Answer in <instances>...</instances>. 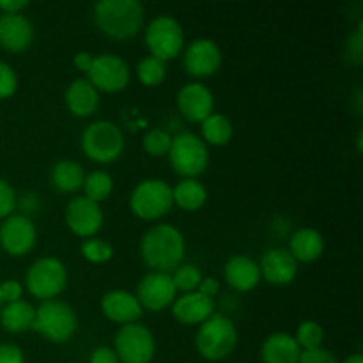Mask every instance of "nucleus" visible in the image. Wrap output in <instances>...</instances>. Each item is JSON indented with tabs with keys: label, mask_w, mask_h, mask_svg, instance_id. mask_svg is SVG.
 Listing matches in <instances>:
<instances>
[{
	"label": "nucleus",
	"mask_w": 363,
	"mask_h": 363,
	"mask_svg": "<svg viewBox=\"0 0 363 363\" xmlns=\"http://www.w3.org/2000/svg\"><path fill=\"white\" fill-rule=\"evenodd\" d=\"M238 346V330L230 318L223 314H213L206 319L195 337V347L199 354L208 362L225 360Z\"/></svg>",
	"instance_id": "obj_3"
},
{
	"label": "nucleus",
	"mask_w": 363,
	"mask_h": 363,
	"mask_svg": "<svg viewBox=\"0 0 363 363\" xmlns=\"http://www.w3.org/2000/svg\"><path fill=\"white\" fill-rule=\"evenodd\" d=\"M197 293H201L202 296H206V298H209V300H213V298H215L216 294L220 293L218 280H216L215 277H206V279H202L201 284H199Z\"/></svg>",
	"instance_id": "obj_42"
},
{
	"label": "nucleus",
	"mask_w": 363,
	"mask_h": 363,
	"mask_svg": "<svg viewBox=\"0 0 363 363\" xmlns=\"http://www.w3.org/2000/svg\"><path fill=\"white\" fill-rule=\"evenodd\" d=\"M261 277L272 286H289L298 275V262L286 248H269L259 262Z\"/></svg>",
	"instance_id": "obj_17"
},
{
	"label": "nucleus",
	"mask_w": 363,
	"mask_h": 363,
	"mask_svg": "<svg viewBox=\"0 0 363 363\" xmlns=\"http://www.w3.org/2000/svg\"><path fill=\"white\" fill-rule=\"evenodd\" d=\"M87 80L94 85L96 91L121 92L130 85L131 73L126 60L113 53H101L96 55L92 66L87 73Z\"/></svg>",
	"instance_id": "obj_11"
},
{
	"label": "nucleus",
	"mask_w": 363,
	"mask_h": 363,
	"mask_svg": "<svg viewBox=\"0 0 363 363\" xmlns=\"http://www.w3.org/2000/svg\"><path fill=\"white\" fill-rule=\"evenodd\" d=\"M202 140L206 145H227L234 135V126L229 117L223 113H211L206 121L201 123Z\"/></svg>",
	"instance_id": "obj_28"
},
{
	"label": "nucleus",
	"mask_w": 363,
	"mask_h": 363,
	"mask_svg": "<svg viewBox=\"0 0 363 363\" xmlns=\"http://www.w3.org/2000/svg\"><path fill=\"white\" fill-rule=\"evenodd\" d=\"M298 363H339L335 354L325 347H318L312 351H301V357Z\"/></svg>",
	"instance_id": "obj_39"
},
{
	"label": "nucleus",
	"mask_w": 363,
	"mask_h": 363,
	"mask_svg": "<svg viewBox=\"0 0 363 363\" xmlns=\"http://www.w3.org/2000/svg\"><path fill=\"white\" fill-rule=\"evenodd\" d=\"M89 363H121L119 358H117L116 351L110 350V347L101 346L98 350H94L91 353V358H89Z\"/></svg>",
	"instance_id": "obj_41"
},
{
	"label": "nucleus",
	"mask_w": 363,
	"mask_h": 363,
	"mask_svg": "<svg viewBox=\"0 0 363 363\" xmlns=\"http://www.w3.org/2000/svg\"><path fill=\"white\" fill-rule=\"evenodd\" d=\"M113 351L123 363H151L156 353L155 337L140 323L124 325L117 330Z\"/></svg>",
	"instance_id": "obj_10"
},
{
	"label": "nucleus",
	"mask_w": 363,
	"mask_h": 363,
	"mask_svg": "<svg viewBox=\"0 0 363 363\" xmlns=\"http://www.w3.org/2000/svg\"><path fill=\"white\" fill-rule=\"evenodd\" d=\"M67 286V269L57 257H41L28 266L25 287L41 301L55 300Z\"/></svg>",
	"instance_id": "obj_7"
},
{
	"label": "nucleus",
	"mask_w": 363,
	"mask_h": 363,
	"mask_svg": "<svg viewBox=\"0 0 363 363\" xmlns=\"http://www.w3.org/2000/svg\"><path fill=\"white\" fill-rule=\"evenodd\" d=\"M172 201L183 211H199L208 201V190L199 179H183L172 188Z\"/></svg>",
	"instance_id": "obj_26"
},
{
	"label": "nucleus",
	"mask_w": 363,
	"mask_h": 363,
	"mask_svg": "<svg viewBox=\"0 0 363 363\" xmlns=\"http://www.w3.org/2000/svg\"><path fill=\"white\" fill-rule=\"evenodd\" d=\"M84 197L91 199L94 202H103L110 197L113 190V179L108 172L103 170H92L84 179Z\"/></svg>",
	"instance_id": "obj_29"
},
{
	"label": "nucleus",
	"mask_w": 363,
	"mask_h": 363,
	"mask_svg": "<svg viewBox=\"0 0 363 363\" xmlns=\"http://www.w3.org/2000/svg\"><path fill=\"white\" fill-rule=\"evenodd\" d=\"M64 218H66V225L69 227L71 233L77 234L78 238H85V240L94 238L101 230L103 222H105L101 206L84 195L73 197L67 202Z\"/></svg>",
	"instance_id": "obj_12"
},
{
	"label": "nucleus",
	"mask_w": 363,
	"mask_h": 363,
	"mask_svg": "<svg viewBox=\"0 0 363 363\" xmlns=\"http://www.w3.org/2000/svg\"><path fill=\"white\" fill-rule=\"evenodd\" d=\"M325 252V238L312 227H301L291 236L289 254L296 262H314Z\"/></svg>",
	"instance_id": "obj_24"
},
{
	"label": "nucleus",
	"mask_w": 363,
	"mask_h": 363,
	"mask_svg": "<svg viewBox=\"0 0 363 363\" xmlns=\"http://www.w3.org/2000/svg\"><path fill=\"white\" fill-rule=\"evenodd\" d=\"M346 53L347 59L353 64H362L363 60V23L360 21L357 30L347 38L346 43Z\"/></svg>",
	"instance_id": "obj_36"
},
{
	"label": "nucleus",
	"mask_w": 363,
	"mask_h": 363,
	"mask_svg": "<svg viewBox=\"0 0 363 363\" xmlns=\"http://www.w3.org/2000/svg\"><path fill=\"white\" fill-rule=\"evenodd\" d=\"M0 363H25V354L16 344H0Z\"/></svg>",
	"instance_id": "obj_40"
},
{
	"label": "nucleus",
	"mask_w": 363,
	"mask_h": 363,
	"mask_svg": "<svg viewBox=\"0 0 363 363\" xmlns=\"http://www.w3.org/2000/svg\"><path fill=\"white\" fill-rule=\"evenodd\" d=\"M183 66L190 77L209 78L222 66V50L213 39L199 38L186 46Z\"/></svg>",
	"instance_id": "obj_15"
},
{
	"label": "nucleus",
	"mask_w": 363,
	"mask_h": 363,
	"mask_svg": "<svg viewBox=\"0 0 363 363\" xmlns=\"http://www.w3.org/2000/svg\"><path fill=\"white\" fill-rule=\"evenodd\" d=\"M92 60H94V57H92L89 52H78L77 55H74L73 64L78 71H82V73L87 74L89 69H91V66H92Z\"/></svg>",
	"instance_id": "obj_44"
},
{
	"label": "nucleus",
	"mask_w": 363,
	"mask_h": 363,
	"mask_svg": "<svg viewBox=\"0 0 363 363\" xmlns=\"http://www.w3.org/2000/svg\"><path fill=\"white\" fill-rule=\"evenodd\" d=\"M25 7H28L27 0H0V11L4 14H21Z\"/></svg>",
	"instance_id": "obj_43"
},
{
	"label": "nucleus",
	"mask_w": 363,
	"mask_h": 363,
	"mask_svg": "<svg viewBox=\"0 0 363 363\" xmlns=\"http://www.w3.org/2000/svg\"><path fill=\"white\" fill-rule=\"evenodd\" d=\"M80 252L85 261L92 262V264H105V262H108L113 257L112 245L106 243L105 240H99V238H89V240H85L82 243Z\"/></svg>",
	"instance_id": "obj_33"
},
{
	"label": "nucleus",
	"mask_w": 363,
	"mask_h": 363,
	"mask_svg": "<svg viewBox=\"0 0 363 363\" xmlns=\"http://www.w3.org/2000/svg\"><path fill=\"white\" fill-rule=\"evenodd\" d=\"M38 230L27 215H11L0 223V247L13 257H21L35 247Z\"/></svg>",
	"instance_id": "obj_13"
},
{
	"label": "nucleus",
	"mask_w": 363,
	"mask_h": 363,
	"mask_svg": "<svg viewBox=\"0 0 363 363\" xmlns=\"http://www.w3.org/2000/svg\"><path fill=\"white\" fill-rule=\"evenodd\" d=\"M138 80L145 85V87H158L163 80L167 78V62L156 59V57L149 55L138 62L137 67Z\"/></svg>",
	"instance_id": "obj_30"
},
{
	"label": "nucleus",
	"mask_w": 363,
	"mask_h": 363,
	"mask_svg": "<svg viewBox=\"0 0 363 363\" xmlns=\"http://www.w3.org/2000/svg\"><path fill=\"white\" fill-rule=\"evenodd\" d=\"M223 277H225V282L238 293H248L255 289L262 279L259 264L247 255L230 257L223 268Z\"/></svg>",
	"instance_id": "obj_21"
},
{
	"label": "nucleus",
	"mask_w": 363,
	"mask_h": 363,
	"mask_svg": "<svg viewBox=\"0 0 363 363\" xmlns=\"http://www.w3.org/2000/svg\"><path fill=\"white\" fill-rule=\"evenodd\" d=\"M357 145H358V155H360L362 152V131L358 133V137H357Z\"/></svg>",
	"instance_id": "obj_46"
},
{
	"label": "nucleus",
	"mask_w": 363,
	"mask_h": 363,
	"mask_svg": "<svg viewBox=\"0 0 363 363\" xmlns=\"http://www.w3.org/2000/svg\"><path fill=\"white\" fill-rule=\"evenodd\" d=\"M213 314H215V300L202 296L197 291L176 298L172 303V315L181 325H202Z\"/></svg>",
	"instance_id": "obj_20"
},
{
	"label": "nucleus",
	"mask_w": 363,
	"mask_h": 363,
	"mask_svg": "<svg viewBox=\"0 0 363 363\" xmlns=\"http://www.w3.org/2000/svg\"><path fill=\"white\" fill-rule=\"evenodd\" d=\"M145 46L156 59L172 60L183 52L184 34L179 21L172 16H158L145 28Z\"/></svg>",
	"instance_id": "obj_9"
},
{
	"label": "nucleus",
	"mask_w": 363,
	"mask_h": 363,
	"mask_svg": "<svg viewBox=\"0 0 363 363\" xmlns=\"http://www.w3.org/2000/svg\"><path fill=\"white\" fill-rule=\"evenodd\" d=\"M34 41V27L23 14L0 16V46L11 53L25 52Z\"/></svg>",
	"instance_id": "obj_19"
},
{
	"label": "nucleus",
	"mask_w": 363,
	"mask_h": 363,
	"mask_svg": "<svg viewBox=\"0 0 363 363\" xmlns=\"http://www.w3.org/2000/svg\"><path fill=\"white\" fill-rule=\"evenodd\" d=\"M215 108L213 92L204 84L191 82L177 92V110L190 123H202L208 119Z\"/></svg>",
	"instance_id": "obj_16"
},
{
	"label": "nucleus",
	"mask_w": 363,
	"mask_h": 363,
	"mask_svg": "<svg viewBox=\"0 0 363 363\" xmlns=\"http://www.w3.org/2000/svg\"><path fill=\"white\" fill-rule=\"evenodd\" d=\"M18 77L16 71L7 62L0 60V99H7L16 92Z\"/></svg>",
	"instance_id": "obj_35"
},
{
	"label": "nucleus",
	"mask_w": 363,
	"mask_h": 363,
	"mask_svg": "<svg viewBox=\"0 0 363 363\" xmlns=\"http://www.w3.org/2000/svg\"><path fill=\"white\" fill-rule=\"evenodd\" d=\"M34 315L35 308L28 301H14V303H7L0 311V325L9 333H23L32 330Z\"/></svg>",
	"instance_id": "obj_25"
},
{
	"label": "nucleus",
	"mask_w": 363,
	"mask_h": 363,
	"mask_svg": "<svg viewBox=\"0 0 363 363\" xmlns=\"http://www.w3.org/2000/svg\"><path fill=\"white\" fill-rule=\"evenodd\" d=\"M170 144H172V137H170L165 130H160V128L149 130L147 133L144 135V138H142L144 151L147 152L149 156H155V158L169 155Z\"/></svg>",
	"instance_id": "obj_34"
},
{
	"label": "nucleus",
	"mask_w": 363,
	"mask_h": 363,
	"mask_svg": "<svg viewBox=\"0 0 363 363\" xmlns=\"http://www.w3.org/2000/svg\"><path fill=\"white\" fill-rule=\"evenodd\" d=\"M21 294H23V286L18 280L9 279L0 282V300L2 303H14V301L21 300Z\"/></svg>",
	"instance_id": "obj_38"
},
{
	"label": "nucleus",
	"mask_w": 363,
	"mask_h": 363,
	"mask_svg": "<svg viewBox=\"0 0 363 363\" xmlns=\"http://www.w3.org/2000/svg\"><path fill=\"white\" fill-rule=\"evenodd\" d=\"M170 167L184 179H197L209 165V149L201 137L184 131L172 138L169 149Z\"/></svg>",
	"instance_id": "obj_5"
},
{
	"label": "nucleus",
	"mask_w": 363,
	"mask_h": 363,
	"mask_svg": "<svg viewBox=\"0 0 363 363\" xmlns=\"http://www.w3.org/2000/svg\"><path fill=\"white\" fill-rule=\"evenodd\" d=\"M32 330L48 342L64 344L73 339L78 330V315L71 305L60 300L43 301L35 308Z\"/></svg>",
	"instance_id": "obj_4"
},
{
	"label": "nucleus",
	"mask_w": 363,
	"mask_h": 363,
	"mask_svg": "<svg viewBox=\"0 0 363 363\" xmlns=\"http://www.w3.org/2000/svg\"><path fill=\"white\" fill-rule=\"evenodd\" d=\"M172 188L163 179H144L130 195V208L137 218L151 222L172 209Z\"/></svg>",
	"instance_id": "obj_8"
},
{
	"label": "nucleus",
	"mask_w": 363,
	"mask_h": 363,
	"mask_svg": "<svg viewBox=\"0 0 363 363\" xmlns=\"http://www.w3.org/2000/svg\"><path fill=\"white\" fill-rule=\"evenodd\" d=\"M66 106L74 117H91L99 106V92L87 78H77L66 89Z\"/></svg>",
	"instance_id": "obj_22"
},
{
	"label": "nucleus",
	"mask_w": 363,
	"mask_h": 363,
	"mask_svg": "<svg viewBox=\"0 0 363 363\" xmlns=\"http://www.w3.org/2000/svg\"><path fill=\"white\" fill-rule=\"evenodd\" d=\"M101 312L108 321L124 326L137 323L144 314V308L140 307L135 294L123 289H116L108 291L101 298Z\"/></svg>",
	"instance_id": "obj_18"
},
{
	"label": "nucleus",
	"mask_w": 363,
	"mask_h": 363,
	"mask_svg": "<svg viewBox=\"0 0 363 363\" xmlns=\"http://www.w3.org/2000/svg\"><path fill=\"white\" fill-rule=\"evenodd\" d=\"M124 135L117 124L110 121H94L82 133V149L85 156L96 163H112L124 151Z\"/></svg>",
	"instance_id": "obj_6"
},
{
	"label": "nucleus",
	"mask_w": 363,
	"mask_h": 363,
	"mask_svg": "<svg viewBox=\"0 0 363 363\" xmlns=\"http://www.w3.org/2000/svg\"><path fill=\"white\" fill-rule=\"evenodd\" d=\"M0 305H2V300H0Z\"/></svg>",
	"instance_id": "obj_47"
},
{
	"label": "nucleus",
	"mask_w": 363,
	"mask_h": 363,
	"mask_svg": "<svg viewBox=\"0 0 363 363\" xmlns=\"http://www.w3.org/2000/svg\"><path fill=\"white\" fill-rule=\"evenodd\" d=\"M294 340L298 342V346L301 347V351H312L323 347V340H325V330L319 323L315 321H303L296 330V335Z\"/></svg>",
	"instance_id": "obj_31"
},
{
	"label": "nucleus",
	"mask_w": 363,
	"mask_h": 363,
	"mask_svg": "<svg viewBox=\"0 0 363 363\" xmlns=\"http://www.w3.org/2000/svg\"><path fill=\"white\" fill-rule=\"evenodd\" d=\"M85 172L80 163L73 160L57 162L52 169V184L62 194H74L84 186Z\"/></svg>",
	"instance_id": "obj_27"
},
{
	"label": "nucleus",
	"mask_w": 363,
	"mask_h": 363,
	"mask_svg": "<svg viewBox=\"0 0 363 363\" xmlns=\"http://www.w3.org/2000/svg\"><path fill=\"white\" fill-rule=\"evenodd\" d=\"M144 6L138 0H101L94 6V21L112 39H130L144 25Z\"/></svg>",
	"instance_id": "obj_2"
},
{
	"label": "nucleus",
	"mask_w": 363,
	"mask_h": 363,
	"mask_svg": "<svg viewBox=\"0 0 363 363\" xmlns=\"http://www.w3.org/2000/svg\"><path fill=\"white\" fill-rule=\"evenodd\" d=\"M16 209V194L6 179L0 177V218H7Z\"/></svg>",
	"instance_id": "obj_37"
},
{
	"label": "nucleus",
	"mask_w": 363,
	"mask_h": 363,
	"mask_svg": "<svg viewBox=\"0 0 363 363\" xmlns=\"http://www.w3.org/2000/svg\"><path fill=\"white\" fill-rule=\"evenodd\" d=\"M184 252V236L170 223L151 227L140 240V257L152 272L172 273L183 262Z\"/></svg>",
	"instance_id": "obj_1"
},
{
	"label": "nucleus",
	"mask_w": 363,
	"mask_h": 363,
	"mask_svg": "<svg viewBox=\"0 0 363 363\" xmlns=\"http://www.w3.org/2000/svg\"><path fill=\"white\" fill-rule=\"evenodd\" d=\"M142 308H147L151 312H162L174 303L177 298V291L174 287L170 273L151 272L138 282L137 294Z\"/></svg>",
	"instance_id": "obj_14"
},
{
	"label": "nucleus",
	"mask_w": 363,
	"mask_h": 363,
	"mask_svg": "<svg viewBox=\"0 0 363 363\" xmlns=\"http://www.w3.org/2000/svg\"><path fill=\"white\" fill-rule=\"evenodd\" d=\"M342 363H363V357L360 353H354V354H350V357L346 358Z\"/></svg>",
	"instance_id": "obj_45"
},
{
	"label": "nucleus",
	"mask_w": 363,
	"mask_h": 363,
	"mask_svg": "<svg viewBox=\"0 0 363 363\" xmlns=\"http://www.w3.org/2000/svg\"><path fill=\"white\" fill-rule=\"evenodd\" d=\"M170 279H172L176 291H183L186 294L197 291L199 284L204 277L195 264H179L170 273Z\"/></svg>",
	"instance_id": "obj_32"
},
{
	"label": "nucleus",
	"mask_w": 363,
	"mask_h": 363,
	"mask_svg": "<svg viewBox=\"0 0 363 363\" xmlns=\"http://www.w3.org/2000/svg\"><path fill=\"white\" fill-rule=\"evenodd\" d=\"M301 347L289 333H272L261 346V358L264 363H298Z\"/></svg>",
	"instance_id": "obj_23"
}]
</instances>
